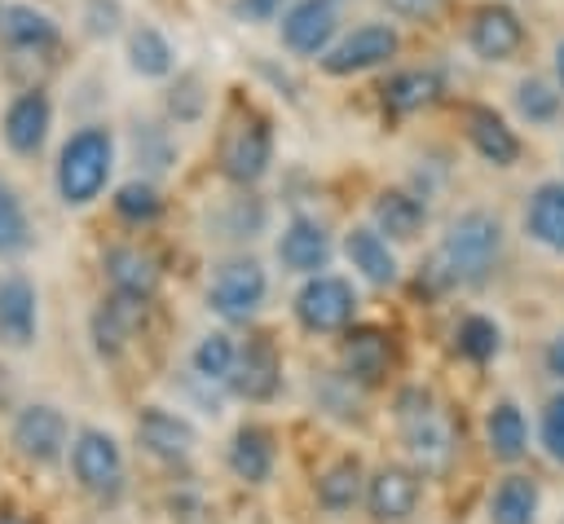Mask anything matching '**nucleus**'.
I'll use <instances>...</instances> for the list:
<instances>
[{
	"mask_svg": "<svg viewBox=\"0 0 564 524\" xmlns=\"http://www.w3.org/2000/svg\"><path fill=\"white\" fill-rule=\"evenodd\" d=\"M502 260V220L494 211H463L445 225L432 260L423 264L419 273V286L427 282V291H471V286H485L494 277Z\"/></svg>",
	"mask_w": 564,
	"mask_h": 524,
	"instance_id": "f257e3e1",
	"label": "nucleus"
},
{
	"mask_svg": "<svg viewBox=\"0 0 564 524\" xmlns=\"http://www.w3.org/2000/svg\"><path fill=\"white\" fill-rule=\"evenodd\" d=\"M401 445L414 462L419 476H441L454 458V427L445 418V410L436 405V396L427 387H401L397 405H392Z\"/></svg>",
	"mask_w": 564,
	"mask_h": 524,
	"instance_id": "f03ea898",
	"label": "nucleus"
},
{
	"mask_svg": "<svg viewBox=\"0 0 564 524\" xmlns=\"http://www.w3.org/2000/svg\"><path fill=\"white\" fill-rule=\"evenodd\" d=\"M115 172V137L101 123H88L79 132L66 137L62 154H57V198L66 207H88L93 198H101L106 181Z\"/></svg>",
	"mask_w": 564,
	"mask_h": 524,
	"instance_id": "7ed1b4c3",
	"label": "nucleus"
},
{
	"mask_svg": "<svg viewBox=\"0 0 564 524\" xmlns=\"http://www.w3.org/2000/svg\"><path fill=\"white\" fill-rule=\"evenodd\" d=\"M264 299H269V273L256 255H229L207 277V308L229 326H247L264 308Z\"/></svg>",
	"mask_w": 564,
	"mask_h": 524,
	"instance_id": "20e7f679",
	"label": "nucleus"
},
{
	"mask_svg": "<svg viewBox=\"0 0 564 524\" xmlns=\"http://www.w3.org/2000/svg\"><path fill=\"white\" fill-rule=\"evenodd\" d=\"M66 454H70V476L84 493H93L97 502H115L123 493L128 458H123V445L106 427H79Z\"/></svg>",
	"mask_w": 564,
	"mask_h": 524,
	"instance_id": "39448f33",
	"label": "nucleus"
},
{
	"mask_svg": "<svg viewBox=\"0 0 564 524\" xmlns=\"http://www.w3.org/2000/svg\"><path fill=\"white\" fill-rule=\"evenodd\" d=\"M291 317L308 335H344L357 321V291L339 273H313L291 299Z\"/></svg>",
	"mask_w": 564,
	"mask_h": 524,
	"instance_id": "423d86ee",
	"label": "nucleus"
},
{
	"mask_svg": "<svg viewBox=\"0 0 564 524\" xmlns=\"http://www.w3.org/2000/svg\"><path fill=\"white\" fill-rule=\"evenodd\" d=\"M269 163H273V128H269V119L256 114V110L238 114L220 137V172H225V181L247 189V185L264 181Z\"/></svg>",
	"mask_w": 564,
	"mask_h": 524,
	"instance_id": "0eeeda50",
	"label": "nucleus"
},
{
	"mask_svg": "<svg viewBox=\"0 0 564 524\" xmlns=\"http://www.w3.org/2000/svg\"><path fill=\"white\" fill-rule=\"evenodd\" d=\"M9 440H13V449H18L26 462L53 467V462L70 449V423H66V414H62L57 405L31 401V405H22V410L13 414Z\"/></svg>",
	"mask_w": 564,
	"mask_h": 524,
	"instance_id": "6e6552de",
	"label": "nucleus"
},
{
	"mask_svg": "<svg viewBox=\"0 0 564 524\" xmlns=\"http://www.w3.org/2000/svg\"><path fill=\"white\" fill-rule=\"evenodd\" d=\"M225 392L247 401V405H269L282 392V357L273 348V339L251 335L247 343H238L234 370L225 379Z\"/></svg>",
	"mask_w": 564,
	"mask_h": 524,
	"instance_id": "1a4fd4ad",
	"label": "nucleus"
},
{
	"mask_svg": "<svg viewBox=\"0 0 564 524\" xmlns=\"http://www.w3.org/2000/svg\"><path fill=\"white\" fill-rule=\"evenodd\" d=\"M419 498H423V476L414 467H405V462L375 467L366 476V493H361V502H366V511H370L375 524H401V520H410L414 506H419Z\"/></svg>",
	"mask_w": 564,
	"mask_h": 524,
	"instance_id": "9d476101",
	"label": "nucleus"
},
{
	"mask_svg": "<svg viewBox=\"0 0 564 524\" xmlns=\"http://www.w3.org/2000/svg\"><path fill=\"white\" fill-rule=\"evenodd\" d=\"M137 445H141L154 462L181 467V462H189L194 449H198V427H194L181 410L145 405V410L137 414Z\"/></svg>",
	"mask_w": 564,
	"mask_h": 524,
	"instance_id": "9b49d317",
	"label": "nucleus"
},
{
	"mask_svg": "<svg viewBox=\"0 0 564 524\" xmlns=\"http://www.w3.org/2000/svg\"><path fill=\"white\" fill-rule=\"evenodd\" d=\"M397 48H401V40H397V31L388 22H366V26L348 31L344 40H335L322 53V70L339 75V79L344 75H361V70H375L388 57H397Z\"/></svg>",
	"mask_w": 564,
	"mask_h": 524,
	"instance_id": "f8f14e48",
	"label": "nucleus"
},
{
	"mask_svg": "<svg viewBox=\"0 0 564 524\" xmlns=\"http://www.w3.org/2000/svg\"><path fill=\"white\" fill-rule=\"evenodd\" d=\"M339 26V0H295L282 18V44L295 57H322Z\"/></svg>",
	"mask_w": 564,
	"mask_h": 524,
	"instance_id": "ddd939ff",
	"label": "nucleus"
},
{
	"mask_svg": "<svg viewBox=\"0 0 564 524\" xmlns=\"http://www.w3.org/2000/svg\"><path fill=\"white\" fill-rule=\"evenodd\" d=\"M388 365H392V335L383 326H357L352 321L339 339V370L352 383L375 387V383H383Z\"/></svg>",
	"mask_w": 564,
	"mask_h": 524,
	"instance_id": "4468645a",
	"label": "nucleus"
},
{
	"mask_svg": "<svg viewBox=\"0 0 564 524\" xmlns=\"http://www.w3.org/2000/svg\"><path fill=\"white\" fill-rule=\"evenodd\" d=\"M48 128H53V101H48L44 88L18 92V97L9 101V110H4V123H0L4 145H9L13 154H22V159H31V154L44 150Z\"/></svg>",
	"mask_w": 564,
	"mask_h": 524,
	"instance_id": "2eb2a0df",
	"label": "nucleus"
},
{
	"mask_svg": "<svg viewBox=\"0 0 564 524\" xmlns=\"http://www.w3.org/2000/svg\"><path fill=\"white\" fill-rule=\"evenodd\" d=\"M330 251H335V247H330V233H326V225L313 220V216H291V220L282 225V233H278V260H282V269L295 273V277L326 273Z\"/></svg>",
	"mask_w": 564,
	"mask_h": 524,
	"instance_id": "dca6fc26",
	"label": "nucleus"
},
{
	"mask_svg": "<svg viewBox=\"0 0 564 524\" xmlns=\"http://www.w3.org/2000/svg\"><path fill=\"white\" fill-rule=\"evenodd\" d=\"M40 335V295L31 277L4 273L0 277V343L4 348H31Z\"/></svg>",
	"mask_w": 564,
	"mask_h": 524,
	"instance_id": "f3484780",
	"label": "nucleus"
},
{
	"mask_svg": "<svg viewBox=\"0 0 564 524\" xmlns=\"http://www.w3.org/2000/svg\"><path fill=\"white\" fill-rule=\"evenodd\" d=\"M467 44L480 62H507L524 44V22L507 4H480L467 22Z\"/></svg>",
	"mask_w": 564,
	"mask_h": 524,
	"instance_id": "a211bd4d",
	"label": "nucleus"
},
{
	"mask_svg": "<svg viewBox=\"0 0 564 524\" xmlns=\"http://www.w3.org/2000/svg\"><path fill=\"white\" fill-rule=\"evenodd\" d=\"M225 467H229L234 480H242V484H269V480H273V467H278V436H273L264 423H242V427L229 436Z\"/></svg>",
	"mask_w": 564,
	"mask_h": 524,
	"instance_id": "6ab92c4d",
	"label": "nucleus"
},
{
	"mask_svg": "<svg viewBox=\"0 0 564 524\" xmlns=\"http://www.w3.org/2000/svg\"><path fill=\"white\" fill-rule=\"evenodd\" d=\"M344 260L352 264V273L370 286H397L401 282V264L392 242L375 229V225H352L344 233Z\"/></svg>",
	"mask_w": 564,
	"mask_h": 524,
	"instance_id": "aec40b11",
	"label": "nucleus"
},
{
	"mask_svg": "<svg viewBox=\"0 0 564 524\" xmlns=\"http://www.w3.org/2000/svg\"><path fill=\"white\" fill-rule=\"evenodd\" d=\"M101 273H106V282H110V291L115 295H128V299H154V291H159V260L150 255V251H141V247H132V242H119V247H110L106 255H101Z\"/></svg>",
	"mask_w": 564,
	"mask_h": 524,
	"instance_id": "412c9836",
	"label": "nucleus"
},
{
	"mask_svg": "<svg viewBox=\"0 0 564 524\" xmlns=\"http://www.w3.org/2000/svg\"><path fill=\"white\" fill-rule=\"evenodd\" d=\"M141 317H145V299H128V295H106L97 308H93V321H88V330H93V348H97V357H119L123 348H128V339H132V330L141 326Z\"/></svg>",
	"mask_w": 564,
	"mask_h": 524,
	"instance_id": "4be33fe9",
	"label": "nucleus"
},
{
	"mask_svg": "<svg viewBox=\"0 0 564 524\" xmlns=\"http://www.w3.org/2000/svg\"><path fill=\"white\" fill-rule=\"evenodd\" d=\"M370 225L388 242H414L427 225V203L410 189H379L370 203Z\"/></svg>",
	"mask_w": 564,
	"mask_h": 524,
	"instance_id": "5701e85b",
	"label": "nucleus"
},
{
	"mask_svg": "<svg viewBox=\"0 0 564 524\" xmlns=\"http://www.w3.org/2000/svg\"><path fill=\"white\" fill-rule=\"evenodd\" d=\"M463 123H467V141H471V150H476L485 163H494V167H511V163L520 159V137L511 132V123H507L498 110H489V106H467Z\"/></svg>",
	"mask_w": 564,
	"mask_h": 524,
	"instance_id": "b1692460",
	"label": "nucleus"
},
{
	"mask_svg": "<svg viewBox=\"0 0 564 524\" xmlns=\"http://www.w3.org/2000/svg\"><path fill=\"white\" fill-rule=\"evenodd\" d=\"M485 449H489L494 462H507V467L529 454V418L511 396L489 405V414H485Z\"/></svg>",
	"mask_w": 564,
	"mask_h": 524,
	"instance_id": "393cba45",
	"label": "nucleus"
},
{
	"mask_svg": "<svg viewBox=\"0 0 564 524\" xmlns=\"http://www.w3.org/2000/svg\"><path fill=\"white\" fill-rule=\"evenodd\" d=\"M538 506H542V489L533 476L511 471L489 489V524H538Z\"/></svg>",
	"mask_w": 564,
	"mask_h": 524,
	"instance_id": "a878e982",
	"label": "nucleus"
},
{
	"mask_svg": "<svg viewBox=\"0 0 564 524\" xmlns=\"http://www.w3.org/2000/svg\"><path fill=\"white\" fill-rule=\"evenodd\" d=\"M361 493H366V471H361V462L348 458V454L335 458V462H326V467L317 471V480H313V498H317V506L330 511V515L352 511V506L361 502Z\"/></svg>",
	"mask_w": 564,
	"mask_h": 524,
	"instance_id": "bb28decb",
	"label": "nucleus"
},
{
	"mask_svg": "<svg viewBox=\"0 0 564 524\" xmlns=\"http://www.w3.org/2000/svg\"><path fill=\"white\" fill-rule=\"evenodd\" d=\"M524 233L538 247L564 255V181H546L533 189V198L524 207Z\"/></svg>",
	"mask_w": 564,
	"mask_h": 524,
	"instance_id": "cd10ccee",
	"label": "nucleus"
},
{
	"mask_svg": "<svg viewBox=\"0 0 564 524\" xmlns=\"http://www.w3.org/2000/svg\"><path fill=\"white\" fill-rule=\"evenodd\" d=\"M379 92H383V110H388V114H414V110L432 106V101L445 92V84H441L436 70L414 66V70H397Z\"/></svg>",
	"mask_w": 564,
	"mask_h": 524,
	"instance_id": "c85d7f7f",
	"label": "nucleus"
},
{
	"mask_svg": "<svg viewBox=\"0 0 564 524\" xmlns=\"http://www.w3.org/2000/svg\"><path fill=\"white\" fill-rule=\"evenodd\" d=\"M0 31L13 48H26V53H44L57 44V22L35 4H4Z\"/></svg>",
	"mask_w": 564,
	"mask_h": 524,
	"instance_id": "c756f323",
	"label": "nucleus"
},
{
	"mask_svg": "<svg viewBox=\"0 0 564 524\" xmlns=\"http://www.w3.org/2000/svg\"><path fill=\"white\" fill-rule=\"evenodd\" d=\"M234 357H238V339L229 330H207L194 348H189V374L203 379V383H216L225 387L229 370H234Z\"/></svg>",
	"mask_w": 564,
	"mask_h": 524,
	"instance_id": "7c9ffc66",
	"label": "nucleus"
},
{
	"mask_svg": "<svg viewBox=\"0 0 564 524\" xmlns=\"http://www.w3.org/2000/svg\"><path fill=\"white\" fill-rule=\"evenodd\" d=\"M454 352L471 365H489L498 352H502V326L485 313H467L458 326H454Z\"/></svg>",
	"mask_w": 564,
	"mask_h": 524,
	"instance_id": "2f4dec72",
	"label": "nucleus"
},
{
	"mask_svg": "<svg viewBox=\"0 0 564 524\" xmlns=\"http://www.w3.org/2000/svg\"><path fill=\"white\" fill-rule=\"evenodd\" d=\"M128 66H132L141 79H163V75H172L176 53H172V44H167L163 31L137 26V31L128 35Z\"/></svg>",
	"mask_w": 564,
	"mask_h": 524,
	"instance_id": "473e14b6",
	"label": "nucleus"
},
{
	"mask_svg": "<svg viewBox=\"0 0 564 524\" xmlns=\"http://www.w3.org/2000/svg\"><path fill=\"white\" fill-rule=\"evenodd\" d=\"M110 203H115V216L128 220V225H154L159 211H163V194L154 189V181H141V176L123 181Z\"/></svg>",
	"mask_w": 564,
	"mask_h": 524,
	"instance_id": "72a5a7b5",
	"label": "nucleus"
},
{
	"mask_svg": "<svg viewBox=\"0 0 564 524\" xmlns=\"http://www.w3.org/2000/svg\"><path fill=\"white\" fill-rule=\"evenodd\" d=\"M31 247V220L26 207L18 198V189L9 181H0V260L4 255H22Z\"/></svg>",
	"mask_w": 564,
	"mask_h": 524,
	"instance_id": "f704fd0d",
	"label": "nucleus"
},
{
	"mask_svg": "<svg viewBox=\"0 0 564 524\" xmlns=\"http://www.w3.org/2000/svg\"><path fill=\"white\" fill-rule=\"evenodd\" d=\"M564 106V92H555L546 79H520L516 84V110L529 123H555Z\"/></svg>",
	"mask_w": 564,
	"mask_h": 524,
	"instance_id": "c9c22d12",
	"label": "nucleus"
},
{
	"mask_svg": "<svg viewBox=\"0 0 564 524\" xmlns=\"http://www.w3.org/2000/svg\"><path fill=\"white\" fill-rule=\"evenodd\" d=\"M313 392H317V401H322V405H330V414H339V418H352V414H357V410H352V401H357L361 383H352L344 370H330L322 383H313Z\"/></svg>",
	"mask_w": 564,
	"mask_h": 524,
	"instance_id": "e433bc0d",
	"label": "nucleus"
},
{
	"mask_svg": "<svg viewBox=\"0 0 564 524\" xmlns=\"http://www.w3.org/2000/svg\"><path fill=\"white\" fill-rule=\"evenodd\" d=\"M538 436H542V449L551 454V462H560V467H564V392H555V396L542 405Z\"/></svg>",
	"mask_w": 564,
	"mask_h": 524,
	"instance_id": "4c0bfd02",
	"label": "nucleus"
},
{
	"mask_svg": "<svg viewBox=\"0 0 564 524\" xmlns=\"http://www.w3.org/2000/svg\"><path fill=\"white\" fill-rule=\"evenodd\" d=\"M167 106H172V114H176V123H194V119L203 114V106H207V97L198 92V79H194V75H185V79H176V88H172V97H167Z\"/></svg>",
	"mask_w": 564,
	"mask_h": 524,
	"instance_id": "58836bf2",
	"label": "nucleus"
},
{
	"mask_svg": "<svg viewBox=\"0 0 564 524\" xmlns=\"http://www.w3.org/2000/svg\"><path fill=\"white\" fill-rule=\"evenodd\" d=\"M115 26H119V4L115 0H88V31L110 35Z\"/></svg>",
	"mask_w": 564,
	"mask_h": 524,
	"instance_id": "ea45409f",
	"label": "nucleus"
},
{
	"mask_svg": "<svg viewBox=\"0 0 564 524\" xmlns=\"http://www.w3.org/2000/svg\"><path fill=\"white\" fill-rule=\"evenodd\" d=\"M282 4L286 0H234V18H242V22H269V18L282 13Z\"/></svg>",
	"mask_w": 564,
	"mask_h": 524,
	"instance_id": "a19ab883",
	"label": "nucleus"
},
{
	"mask_svg": "<svg viewBox=\"0 0 564 524\" xmlns=\"http://www.w3.org/2000/svg\"><path fill=\"white\" fill-rule=\"evenodd\" d=\"M397 18H432L441 9V0H383Z\"/></svg>",
	"mask_w": 564,
	"mask_h": 524,
	"instance_id": "79ce46f5",
	"label": "nucleus"
},
{
	"mask_svg": "<svg viewBox=\"0 0 564 524\" xmlns=\"http://www.w3.org/2000/svg\"><path fill=\"white\" fill-rule=\"evenodd\" d=\"M542 361H546V374L564 383V330H560V335H555V339L546 343V352H542Z\"/></svg>",
	"mask_w": 564,
	"mask_h": 524,
	"instance_id": "37998d69",
	"label": "nucleus"
},
{
	"mask_svg": "<svg viewBox=\"0 0 564 524\" xmlns=\"http://www.w3.org/2000/svg\"><path fill=\"white\" fill-rule=\"evenodd\" d=\"M555 75H560V92H564V40H560V48H555Z\"/></svg>",
	"mask_w": 564,
	"mask_h": 524,
	"instance_id": "c03bdc74",
	"label": "nucleus"
},
{
	"mask_svg": "<svg viewBox=\"0 0 564 524\" xmlns=\"http://www.w3.org/2000/svg\"><path fill=\"white\" fill-rule=\"evenodd\" d=\"M0 524H26L18 511H0Z\"/></svg>",
	"mask_w": 564,
	"mask_h": 524,
	"instance_id": "a18cd8bd",
	"label": "nucleus"
},
{
	"mask_svg": "<svg viewBox=\"0 0 564 524\" xmlns=\"http://www.w3.org/2000/svg\"><path fill=\"white\" fill-rule=\"evenodd\" d=\"M0 13H4V4H0Z\"/></svg>",
	"mask_w": 564,
	"mask_h": 524,
	"instance_id": "49530a36",
	"label": "nucleus"
}]
</instances>
